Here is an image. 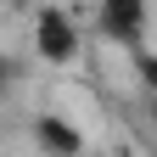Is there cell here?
Instances as JSON below:
<instances>
[{"instance_id": "4", "label": "cell", "mask_w": 157, "mask_h": 157, "mask_svg": "<svg viewBox=\"0 0 157 157\" xmlns=\"http://www.w3.org/2000/svg\"><path fill=\"white\" fill-rule=\"evenodd\" d=\"M135 73H140V90H146V95H157V56H146V51H140V56H135Z\"/></svg>"}, {"instance_id": "5", "label": "cell", "mask_w": 157, "mask_h": 157, "mask_svg": "<svg viewBox=\"0 0 157 157\" xmlns=\"http://www.w3.org/2000/svg\"><path fill=\"white\" fill-rule=\"evenodd\" d=\"M0 84H17V56H0Z\"/></svg>"}, {"instance_id": "2", "label": "cell", "mask_w": 157, "mask_h": 157, "mask_svg": "<svg viewBox=\"0 0 157 157\" xmlns=\"http://www.w3.org/2000/svg\"><path fill=\"white\" fill-rule=\"evenodd\" d=\"M146 0H101L95 6V34L112 45H140L146 39Z\"/></svg>"}, {"instance_id": "6", "label": "cell", "mask_w": 157, "mask_h": 157, "mask_svg": "<svg viewBox=\"0 0 157 157\" xmlns=\"http://www.w3.org/2000/svg\"><path fill=\"white\" fill-rule=\"evenodd\" d=\"M146 118H151V129H157V95H146Z\"/></svg>"}, {"instance_id": "3", "label": "cell", "mask_w": 157, "mask_h": 157, "mask_svg": "<svg viewBox=\"0 0 157 157\" xmlns=\"http://www.w3.org/2000/svg\"><path fill=\"white\" fill-rule=\"evenodd\" d=\"M34 146L45 151V157H84L90 151L84 129H78L73 118H62V112H39L34 118Z\"/></svg>"}, {"instance_id": "1", "label": "cell", "mask_w": 157, "mask_h": 157, "mask_svg": "<svg viewBox=\"0 0 157 157\" xmlns=\"http://www.w3.org/2000/svg\"><path fill=\"white\" fill-rule=\"evenodd\" d=\"M34 51H39V62H51V67L73 62L78 56V23H73V11H62V6L34 11Z\"/></svg>"}, {"instance_id": "7", "label": "cell", "mask_w": 157, "mask_h": 157, "mask_svg": "<svg viewBox=\"0 0 157 157\" xmlns=\"http://www.w3.org/2000/svg\"><path fill=\"white\" fill-rule=\"evenodd\" d=\"M112 157H135V151H129V146H124V151H112Z\"/></svg>"}]
</instances>
